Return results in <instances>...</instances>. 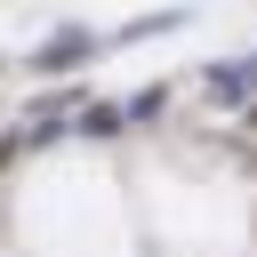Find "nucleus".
Returning <instances> with one entry per match:
<instances>
[{
  "instance_id": "1",
  "label": "nucleus",
  "mask_w": 257,
  "mask_h": 257,
  "mask_svg": "<svg viewBox=\"0 0 257 257\" xmlns=\"http://www.w3.org/2000/svg\"><path fill=\"white\" fill-rule=\"evenodd\" d=\"M80 48H88V40H80V32H64V40H48V48H40V72H64V64H72V56H80Z\"/></svg>"
}]
</instances>
